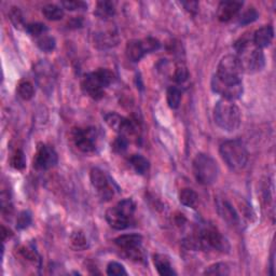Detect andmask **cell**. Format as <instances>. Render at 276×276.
<instances>
[{
	"instance_id": "6da1fadb",
	"label": "cell",
	"mask_w": 276,
	"mask_h": 276,
	"mask_svg": "<svg viewBox=\"0 0 276 276\" xmlns=\"http://www.w3.org/2000/svg\"><path fill=\"white\" fill-rule=\"evenodd\" d=\"M235 49L238 51V57L243 73L255 74L261 70L265 66V58L262 49L255 45L252 39L243 37L235 43Z\"/></svg>"
},
{
	"instance_id": "7a4b0ae2",
	"label": "cell",
	"mask_w": 276,
	"mask_h": 276,
	"mask_svg": "<svg viewBox=\"0 0 276 276\" xmlns=\"http://www.w3.org/2000/svg\"><path fill=\"white\" fill-rule=\"evenodd\" d=\"M214 119L220 129L234 132L241 125V112L232 100L222 99L215 106Z\"/></svg>"
},
{
	"instance_id": "3957f363",
	"label": "cell",
	"mask_w": 276,
	"mask_h": 276,
	"mask_svg": "<svg viewBox=\"0 0 276 276\" xmlns=\"http://www.w3.org/2000/svg\"><path fill=\"white\" fill-rule=\"evenodd\" d=\"M220 155L229 169L239 172L246 167L248 151L240 139L227 140L220 146Z\"/></svg>"
},
{
	"instance_id": "277c9868",
	"label": "cell",
	"mask_w": 276,
	"mask_h": 276,
	"mask_svg": "<svg viewBox=\"0 0 276 276\" xmlns=\"http://www.w3.org/2000/svg\"><path fill=\"white\" fill-rule=\"evenodd\" d=\"M114 81V75L108 69L99 68L96 72L85 75L82 80V90L93 99H100L104 91Z\"/></svg>"
},
{
	"instance_id": "5b68a950",
	"label": "cell",
	"mask_w": 276,
	"mask_h": 276,
	"mask_svg": "<svg viewBox=\"0 0 276 276\" xmlns=\"http://www.w3.org/2000/svg\"><path fill=\"white\" fill-rule=\"evenodd\" d=\"M136 205L131 199H125L118 203L116 206L106 211L108 225L115 230H124L132 224Z\"/></svg>"
},
{
	"instance_id": "8992f818",
	"label": "cell",
	"mask_w": 276,
	"mask_h": 276,
	"mask_svg": "<svg viewBox=\"0 0 276 276\" xmlns=\"http://www.w3.org/2000/svg\"><path fill=\"white\" fill-rule=\"evenodd\" d=\"M191 244L195 248L202 249H215L222 252H228L230 250V245L225 236L220 233L217 229L211 226L204 227L200 229Z\"/></svg>"
},
{
	"instance_id": "52a82bcc",
	"label": "cell",
	"mask_w": 276,
	"mask_h": 276,
	"mask_svg": "<svg viewBox=\"0 0 276 276\" xmlns=\"http://www.w3.org/2000/svg\"><path fill=\"white\" fill-rule=\"evenodd\" d=\"M193 174L198 183L209 186L218 179V164L210 155L199 153L193 160Z\"/></svg>"
},
{
	"instance_id": "ba28073f",
	"label": "cell",
	"mask_w": 276,
	"mask_h": 276,
	"mask_svg": "<svg viewBox=\"0 0 276 276\" xmlns=\"http://www.w3.org/2000/svg\"><path fill=\"white\" fill-rule=\"evenodd\" d=\"M211 90L223 96L224 99L234 100L243 94L242 80H234L215 75L211 79Z\"/></svg>"
},
{
	"instance_id": "9c48e42d",
	"label": "cell",
	"mask_w": 276,
	"mask_h": 276,
	"mask_svg": "<svg viewBox=\"0 0 276 276\" xmlns=\"http://www.w3.org/2000/svg\"><path fill=\"white\" fill-rule=\"evenodd\" d=\"M160 41L151 37L143 39V40L134 39L126 44V57L132 62H139L147 53L156 51L160 48Z\"/></svg>"
},
{
	"instance_id": "30bf717a",
	"label": "cell",
	"mask_w": 276,
	"mask_h": 276,
	"mask_svg": "<svg viewBox=\"0 0 276 276\" xmlns=\"http://www.w3.org/2000/svg\"><path fill=\"white\" fill-rule=\"evenodd\" d=\"M73 139L76 147L84 153L95 151L97 132L93 128L76 129L73 132Z\"/></svg>"
},
{
	"instance_id": "8fae6325",
	"label": "cell",
	"mask_w": 276,
	"mask_h": 276,
	"mask_svg": "<svg viewBox=\"0 0 276 276\" xmlns=\"http://www.w3.org/2000/svg\"><path fill=\"white\" fill-rule=\"evenodd\" d=\"M58 161V153L53 147L44 144L38 146L34 157V168L37 171H48L55 167Z\"/></svg>"
},
{
	"instance_id": "7c38bea8",
	"label": "cell",
	"mask_w": 276,
	"mask_h": 276,
	"mask_svg": "<svg viewBox=\"0 0 276 276\" xmlns=\"http://www.w3.org/2000/svg\"><path fill=\"white\" fill-rule=\"evenodd\" d=\"M243 68L236 55H226L219 62L217 74L220 77L234 79V80H242Z\"/></svg>"
},
{
	"instance_id": "4fadbf2b",
	"label": "cell",
	"mask_w": 276,
	"mask_h": 276,
	"mask_svg": "<svg viewBox=\"0 0 276 276\" xmlns=\"http://www.w3.org/2000/svg\"><path fill=\"white\" fill-rule=\"evenodd\" d=\"M141 242L143 238L138 234H124L115 240L118 247L123 249L129 257L136 260L141 258Z\"/></svg>"
},
{
	"instance_id": "5bb4252c",
	"label": "cell",
	"mask_w": 276,
	"mask_h": 276,
	"mask_svg": "<svg viewBox=\"0 0 276 276\" xmlns=\"http://www.w3.org/2000/svg\"><path fill=\"white\" fill-rule=\"evenodd\" d=\"M91 183L96 189L98 195L104 201H109L114 196V189L109 183V178L104 172L99 169H93L91 171Z\"/></svg>"
},
{
	"instance_id": "9a60e30c",
	"label": "cell",
	"mask_w": 276,
	"mask_h": 276,
	"mask_svg": "<svg viewBox=\"0 0 276 276\" xmlns=\"http://www.w3.org/2000/svg\"><path fill=\"white\" fill-rule=\"evenodd\" d=\"M106 123L118 132L120 135H132L136 132V125L128 118H124L116 113H108L104 116Z\"/></svg>"
},
{
	"instance_id": "2e32d148",
	"label": "cell",
	"mask_w": 276,
	"mask_h": 276,
	"mask_svg": "<svg viewBox=\"0 0 276 276\" xmlns=\"http://www.w3.org/2000/svg\"><path fill=\"white\" fill-rule=\"evenodd\" d=\"M243 7V3L235 0H226L218 6L217 18L220 22H230L235 17H238Z\"/></svg>"
},
{
	"instance_id": "e0dca14e",
	"label": "cell",
	"mask_w": 276,
	"mask_h": 276,
	"mask_svg": "<svg viewBox=\"0 0 276 276\" xmlns=\"http://www.w3.org/2000/svg\"><path fill=\"white\" fill-rule=\"evenodd\" d=\"M274 38V29L272 26L266 25L261 28H259L254 37H252V41H254L255 45H257L258 48L263 49L269 46Z\"/></svg>"
},
{
	"instance_id": "ac0fdd59",
	"label": "cell",
	"mask_w": 276,
	"mask_h": 276,
	"mask_svg": "<svg viewBox=\"0 0 276 276\" xmlns=\"http://www.w3.org/2000/svg\"><path fill=\"white\" fill-rule=\"evenodd\" d=\"M217 208L219 211V215L222 216L228 224L232 226H238L240 224V217L238 212L235 211L232 205L228 201H218Z\"/></svg>"
},
{
	"instance_id": "d6986e66",
	"label": "cell",
	"mask_w": 276,
	"mask_h": 276,
	"mask_svg": "<svg viewBox=\"0 0 276 276\" xmlns=\"http://www.w3.org/2000/svg\"><path fill=\"white\" fill-rule=\"evenodd\" d=\"M153 262H154V265L160 275H162V276L176 275L175 271L173 270V266L171 264L170 259L165 255H161V254L154 255Z\"/></svg>"
},
{
	"instance_id": "ffe728a7",
	"label": "cell",
	"mask_w": 276,
	"mask_h": 276,
	"mask_svg": "<svg viewBox=\"0 0 276 276\" xmlns=\"http://www.w3.org/2000/svg\"><path fill=\"white\" fill-rule=\"evenodd\" d=\"M116 13V7L115 4L112 2H99L96 4L95 11L94 14L96 15L97 18L102 20H108L113 18Z\"/></svg>"
},
{
	"instance_id": "44dd1931",
	"label": "cell",
	"mask_w": 276,
	"mask_h": 276,
	"mask_svg": "<svg viewBox=\"0 0 276 276\" xmlns=\"http://www.w3.org/2000/svg\"><path fill=\"white\" fill-rule=\"evenodd\" d=\"M130 164L132 165L134 171H135L139 175L146 174L149 170V167H150L149 161L146 159V157H144L140 154H133L130 157Z\"/></svg>"
},
{
	"instance_id": "7402d4cb",
	"label": "cell",
	"mask_w": 276,
	"mask_h": 276,
	"mask_svg": "<svg viewBox=\"0 0 276 276\" xmlns=\"http://www.w3.org/2000/svg\"><path fill=\"white\" fill-rule=\"evenodd\" d=\"M198 194L190 188H185L179 193V201L186 207L194 208L196 203H198Z\"/></svg>"
},
{
	"instance_id": "603a6c76",
	"label": "cell",
	"mask_w": 276,
	"mask_h": 276,
	"mask_svg": "<svg viewBox=\"0 0 276 276\" xmlns=\"http://www.w3.org/2000/svg\"><path fill=\"white\" fill-rule=\"evenodd\" d=\"M117 37L113 33H100L94 37V43L97 48H110L117 43Z\"/></svg>"
},
{
	"instance_id": "cb8c5ba5",
	"label": "cell",
	"mask_w": 276,
	"mask_h": 276,
	"mask_svg": "<svg viewBox=\"0 0 276 276\" xmlns=\"http://www.w3.org/2000/svg\"><path fill=\"white\" fill-rule=\"evenodd\" d=\"M42 13L50 21H60L64 17V10L57 5H46L43 7Z\"/></svg>"
},
{
	"instance_id": "d4e9b609",
	"label": "cell",
	"mask_w": 276,
	"mask_h": 276,
	"mask_svg": "<svg viewBox=\"0 0 276 276\" xmlns=\"http://www.w3.org/2000/svg\"><path fill=\"white\" fill-rule=\"evenodd\" d=\"M181 91L177 86H170L167 92L168 104L172 109H177L181 102Z\"/></svg>"
},
{
	"instance_id": "484cf974",
	"label": "cell",
	"mask_w": 276,
	"mask_h": 276,
	"mask_svg": "<svg viewBox=\"0 0 276 276\" xmlns=\"http://www.w3.org/2000/svg\"><path fill=\"white\" fill-rule=\"evenodd\" d=\"M18 94L19 96L24 100H29L33 98L35 95V88L33 83L26 80L21 81L18 86Z\"/></svg>"
},
{
	"instance_id": "4316f807",
	"label": "cell",
	"mask_w": 276,
	"mask_h": 276,
	"mask_svg": "<svg viewBox=\"0 0 276 276\" xmlns=\"http://www.w3.org/2000/svg\"><path fill=\"white\" fill-rule=\"evenodd\" d=\"M37 45L41 51L49 53L55 49V45H57V43H55V39L53 37L42 36L38 39Z\"/></svg>"
},
{
	"instance_id": "83f0119b",
	"label": "cell",
	"mask_w": 276,
	"mask_h": 276,
	"mask_svg": "<svg viewBox=\"0 0 276 276\" xmlns=\"http://www.w3.org/2000/svg\"><path fill=\"white\" fill-rule=\"evenodd\" d=\"M206 275H216V276H225L230 274V270H229V266L226 263H216L210 265L208 269L205 271Z\"/></svg>"
},
{
	"instance_id": "f1b7e54d",
	"label": "cell",
	"mask_w": 276,
	"mask_h": 276,
	"mask_svg": "<svg viewBox=\"0 0 276 276\" xmlns=\"http://www.w3.org/2000/svg\"><path fill=\"white\" fill-rule=\"evenodd\" d=\"M26 31L33 37H42L48 31V27L42 23H31L26 25Z\"/></svg>"
},
{
	"instance_id": "f546056e",
	"label": "cell",
	"mask_w": 276,
	"mask_h": 276,
	"mask_svg": "<svg viewBox=\"0 0 276 276\" xmlns=\"http://www.w3.org/2000/svg\"><path fill=\"white\" fill-rule=\"evenodd\" d=\"M70 243L75 249L82 250L88 247V243H86V239L82 232H75L72 236H70Z\"/></svg>"
},
{
	"instance_id": "4dcf8cb0",
	"label": "cell",
	"mask_w": 276,
	"mask_h": 276,
	"mask_svg": "<svg viewBox=\"0 0 276 276\" xmlns=\"http://www.w3.org/2000/svg\"><path fill=\"white\" fill-rule=\"evenodd\" d=\"M257 19H258V12L254 9V8H248V10L242 13V15L239 19V24L247 25L252 22H255Z\"/></svg>"
},
{
	"instance_id": "1f68e13d",
	"label": "cell",
	"mask_w": 276,
	"mask_h": 276,
	"mask_svg": "<svg viewBox=\"0 0 276 276\" xmlns=\"http://www.w3.org/2000/svg\"><path fill=\"white\" fill-rule=\"evenodd\" d=\"M11 165L15 169L22 171L26 167V160H25V155L21 150H17L15 153L13 154L12 159H11Z\"/></svg>"
},
{
	"instance_id": "d6a6232c",
	"label": "cell",
	"mask_w": 276,
	"mask_h": 276,
	"mask_svg": "<svg viewBox=\"0 0 276 276\" xmlns=\"http://www.w3.org/2000/svg\"><path fill=\"white\" fill-rule=\"evenodd\" d=\"M9 15H10L11 22L13 23L14 26L17 28H21L23 26V24H24V20H23V14L20 11L19 8H17V7L11 8Z\"/></svg>"
},
{
	"instance_id": "836d02e7",
	"label": "cell",
	"mask_w": 276,
	"mask_h": 276,
	"mask_svg": "<svg viewBox=\"0 0 276 276\" xmlns=\"http://www.w3.org/2000/svg\"><path fill=\"white\" fill-rule=\"evenodd\" d=\"M128 145H129V140L126 139V137L124 135H120L115 139L114 144H113V149L116 152L121 153V152H124L126 149H128Z\"/></svg>"
},
{
	"instance_id": "e575fe53",
	"label": "cell",
	"mask_w": 276,
	"mask_h": 276,
	"mask_svg": "<svg viewBox=\"0 0 276 276\" xmlns=\"http://www.w3.org/2000/svg\"><path fill=\"white\" fill-rule=\"evenodd\" d=\"M61 6L64 7L65 9L75 11V10H85L88 8V5L83 2H76V0H72V2H62Z\"/></svg>"
},
{
	"instance_id": "d590c367",
	"label": "cell",
	"mask_w": 276,
	"mask_h": 276,
	"mask_svg": "<svg viewBox=\"0 0 276 276\" xmlns=\"http://www.w3.org/2000/svg\"><path fill=\"white\" fill-rule=\"evenodd\" d=\"M30 224H31V215L28 211H22L18 216V220H17L18 229H20V230H22V229H26L27 227H29Z\"/></svg>"
},
{
	"instance_id": "8d00e7d4",
	"label": "cell",
	"mask_w": 276,
	"mask_h": 276,
	"mask_svg": "<svg viewBox=\"0 0 276 276\" xmlns=\"http://www.w3.org/2000/svg\"><path fill=\"white\" fill-rule=\"evenodd\" d=\"M107 274L119 276V275H126L128 273H126L124 266L122 264L118 262H110L107 266Z\"/></svg>"
},
{
	"instance_id": "74e56055",
	"label": "cell",
	"mask_w": 276,
	"mask_h": 276,
	"mask_svg": "<svg viewBox=\"0 0 276 276\" xmlns=\"http://www.w3.org/2000/svg\"><path fill=\"white\" fill-rule=\"evenodd\" d=\"M174 78H175V81L177 83H179V84L185 83L189 79L188 69L185 66H178L177 69H176V72H175Z\"/></svg>"
},
{
	"instance_id": "f35d334b",
	"label": "cell",
	"mask_w": 276,
	"mask_h": 276,
	"mask_svg": "<svg viewBox=\"0 0 276 276\" xmlns=\"http://www.w3.org/2000/svg\"><path fill=\"white\" fill-rule=\"evenodd\" d=\"M184 7L186 8V9L191 12V13H195L196 11H198L199 9V4L196 2H188V3H183Z\"/></svg>"
}]
</instances>
